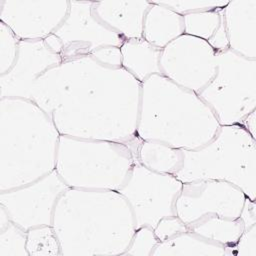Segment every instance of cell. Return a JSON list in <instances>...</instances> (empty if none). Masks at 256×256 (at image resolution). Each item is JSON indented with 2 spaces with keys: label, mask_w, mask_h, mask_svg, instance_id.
Returning <instances> with one entry per match:
<instances>
[{
  "label": "cell",
  "mask_w": 256,
  "mask_h": 256,
  "mask_svg": "<svg viewBox=\"0 0 256 256\" xmlns=\"http://www.w3.org/2000/svg\"><path fill=\"white\" fill-rule=\"evenodd\" d=\"M43 41L49 50H51L52 52L59 54V55L62 54V50H63L62 42L54 33L47 36Z\"/></svg>",
  "instance_id": "32"
},
{
  "label": "cell",
  "mask_w": 256,
  "mask_h": 256,
  "mask_svg": "<svg viewBox=\"0 0 256 256\" xmlns=\"http://www.w3.org/2000/svg\"><path fill=\"white\" fill-rule=\"evenodd\" d=\"M136 159L147 169L175 175L183 160L182 150L153 140H141L136 151Z\"/></svg>",
  "instance_id": "22"
},
{
  "label": "cell",
  "mask_w": 256,
  "mask_h": 256,
  "mask_svg": "<svg viewBox=\"0 0 256 256\" xmlns=\"http://www.w3.org/2000/svg\"><path fill=\"white\" fill-rule=\"evenodd\" d=\"M210 107L194 92L155 74L141 84L136 136L181 150L207 144L219 127Z\"/></svg>",
  "instance_id": "3"
},
{
  "label": "cell",
  "mask_w": 256,
  "mask_h": 256,
  "mask_svg": "<svg viewBox=\"0 0 256 256\" xmlns=\"http://www.w3.org/2000/svg\"><path fill=\"white\" fill-rule=\"evenodd\" d=\"M229 49L256 59V0H232L223 8Z\"/></svg>",
  "instance_id": "15"
},
{
  "label": "cell",
  "mask_w": 256,
  "mask_h": 256,
  "mask_svg": "<svg viewBox=\"0 0 256 256\" xmlns=\"http://www.w3.org/2000/svg\"><path fill=\"white\" fill-rule=\"evenodd\" d=\"M155 2L181 16H184L191 13L224 8L228 4L229 0H164Z\"/></svg>",
  "instance_id": "26"
},
{
  "label": "cell",
  "mask_w": 256,
  "mask_h": 256,
  "mask_svg": "<svg viewBox=\"0 0 256 256\" xmlns=\"http://www.w3.org/2000/svg\"><path fill=\"white\" fill-rule=\"evenodd\" d=\"M62 61L61 55L49 50L43 40L20 41L14 66L7 73L0 75V98L31 101L38 77Z\"/></svg>",
  "instance_id": "14"
},
{
  "label": "cell",
  "mask_w": 256,
  "mask_h": 256,
  "mask_svg": "<svg viewBox=\"0 0 256 256\" xmlns=\"http://www.w3.org/2000/svg\"><path fill=\"white\" fill-rule=\"evenodd\" d=\"M182 154V165L174 175L182 183L226 181L256 200V139L241 124L221 125L207 144Z\"/></svg>",
  "instance_id": "5"
},
{
  "label": "cell",
  "mask_w": 256,
  "mask_h": 256,
  "mask_svg": "<svg viewBox=\"0 0 256 256\" xmlns=\"http://www.w3.org/2000/svg\"><path fill=\"white\" fill-rule=\"evenodd\" d=\"M153 230L160 242L187 231L188 227L177 216H171L162 218Z\"/></svg>",
  "instance_id": "29"
},
{
  "label": "cell",
  "mask_w": 256,
  "mask_h": 256,
  "mask_svg": "<svg viewBox=\"0 0 256 256\" xmlns=\"http://www.w3.org/2000/svg\"><path fill=\"white\" fill-rule=\"evenodd\" d=\"M151 3L144 19L142 38L152 46L163 50L184 34L183 16L155 1Z\"/></svg>",
  "instance_id": "17"
},
{
  "label": "cell",
  "mask_w": 256,
  "mask_h": 256,
  "mask_svg": "<svg viewBox=\"0 0 256 256\" xmlns=\"http://www.w3.org/2000/svg\"><path fill=\"white\" fill-rule=\"evenodd\" d=\"M246 195L235 185L220 180H197L183 183L175 202L176 216L186 225L201 217L215 214L236 219Z\"/></svg>",
  "instance_id": "12"
},
{
  "label": "cell",
  "mask_w": 256,
  "mask_h": 256,
  "mask_svg": "<svg viewBox=\"0 0 256 256\" xmlns=\"http://www.w3.org/2000/svg\"><path fill=\"white\" fill-rule=\"evenodd\" d=\"M239 218L243 222L245 229L256 225V203L254 200L246 197Z\"/></svg>",
  "instance_id": "31"
},
{
  "label": "cell",
  "mask_w": 256,
  "mask_h": 256,
  "mask_svg": "<svg viewBox=\"0 0 256 256\" xmlns=\"http://www.w3.org/2000/svg\"><path fill=\"white\" fill-rule=\"evenodd\" d=\"M68 11L66 0H0V21L20 41L44 40L61 25Z\"/></svg>",
  "instance_id": "13"
},
{
  "label": "cell",
  "mask_w": 256,
  "mask_h": 256,
  "mask_svg": "<svg viewBox=\"0 0 256 256\" xmlns=\"http://www.w3.org/2000/svg\"><path fill=\"white\" fill-rule=\"evenodd\" d=\"M184 34L205 40L215 52L229 49L223 8L183 16Z\"/></svg>",
  "instance_id": "19"
},
{
  "label": "cell",
  "mask_w": 256,
  "mask_h": 256,
  "mask_svg": "<svg viewBox=\"0 0 256 256\" xmlns=\"http://www.w3.org/2000/svg\"><path fill=\"white\" fill-rule=\"evenodd\" d=\"M120 51L122 67L141 84L152 75H162L160 68L162 50L152 46L143 38L126 39Z\"/></svg>",
  "instance_id": "18"
},
{
  "label": "cell",
  "mask_w": 256,
  "mask_h": 256,
  "mask_svg": "<svg viewBox=\"0 0 256 256\" xmlns=\"http://www.w3.org/2000/svg\"><path fill=\"white\" fill-rule=\"evenodd\" d=\"M187 227L189 231L225 249L233 246L245 230L240 218L230 219L215 214L205 215Z\"/></svg>",
  "instance_id": "21"
},
{
  "label": "cell",
  "mask_w": 256,
  "mask_h": 256,
  "mask_svg": "<svg viewBox=\"0 0 256 256\" xmlns=\"http://www.w3.org/2000/svg\"><path fill=\"white\" fill-rule=\"evenodd\" d=\"M160 68L163 76L198 94L215 75L216 52L205 40L183 34L162 50Z\"/></svg>",
  "instance_id": "9"
},
{
  "label": "cell",
  "mask_w": 256,
  "mask_h": 256,
  "mask_svg": "<svg viewBox=\"0 0 256 256\" xmlns=\"http://www.w3.org/2000/svg\"><path fill=\"white\" fill-rule=\"evenodd\" d=\"M94 1H69V11L54 34L62 42V60L86 57L96 50L121 47L124 37L105 26L93 11Z\"/></svg>",
  "instance_id": "11"
},
{
  "label": "cell",
  "mask_w": 256,
  "mask_h": 256,
  "mask_svg": "<svg viewBox=\"0 0 256 256\" xmlns=\"http://www.w3.org/2000/svg\"><path fill=\"white\" fill-rule=\"evenodd\" d=\"M241 125L250 133L254 139H256V110L249 113L243 119Z\"/></svg>",
  "instance_id": "33"
},
{
  "label": "cell",
  "mask_w": 256,
  "mask_h": 256,
  "mask_svg": "<svg viewBox=\"0 0 256 256\" xmlns=\"http://www.w3.org/2000/svg\"><path fill=\"white\" fill-rule=\"evenodd\" d=\"M52 227L64 255H123L136 230L126 199L113 190L67 189Z\"/></svg>",
  "instance_id": "2"
},
{
  "label": "cell",
  "mask_w": 256,
  "mask_h": 256,
  "mask_svg": "<svg viewBox=\"0 0 256 256\" xmlns=\"http://www.w3.org/2000/svg\"><path fill=\"white\" fill-rule=\"evenodd\" d=\"M26 241L27 232L11 221L0 230V256H29Z\"/></svg>",
  "instance_id": "24"
},
{
  "label": "cell",
  "mask_w": 256,
  "mask_h": 256,
  "mask_svg": "<svg viewBox=\"0 0 256 256\" xmlns=\"http://www.w3.org/2000/svg\"><path fill=\"white\" fill-rule=\"evenodd\" d=\"M0 191L30 184L55 170L60 133L37 104L0 98Z\"/></svg>",
  "instance_id": "4"
},
{
  "label": "cell",
  "mask_w": 256,
  "mask_h": 256,
  "mask_svg": "<svg viewBox=\"0 0 256 256\" xmlns=\"http://www.w3.org/2000/svg\"><path fill=\"white\" fill-rule=\"evenodd\" d=\"M159 240L154 230L148 226L137 228L123 255L151 256Z\"/></svg>",
  "instance_id": "27"
},
{
  "label": "cell",
  "mask_w": 256,
  "mask_h": 256,
  "mask_svg": "<svg viewBox=\"0 0 256 256\" xmlns=\"http://www.w3.org/2000/svg\"><path fill=\"white\" fill-rule=\"evenodd\" d=\"M151 4L148 0L94 1L93 11L105 26L125 39H140Z\"/></svg>",
  "instance_id": "16"
},
{
  "label": "cell",
  "mask_w": 256,
  "mask_h": 256,
  "mask_svg": "<svg viewBox=\"0 0 256 256\" xmlns=\"http://www.w3.org/2000/svg\"><path fill=\"white\" fill-rule=\"evenodd\" d=\"M213 111L220 125L241 124L256 110V59L230 49L216 52V72L197 94Z\"/></svg>",
  "instance_id": "7"
},
{
  "label": "cell",
  "mask_w": 256,
  "mask_h": 256,
  "mask_svg": "<svg viewBox=\"0 0 256 256\" xmlns=\"http://www.w3.org/2000/svg\"><path fill=\"white\" fill-rule=\"evenodd\" d=\"M182 185L174 175L151 171L136 159L117 192L128 202L136 229H154L162 218L176 216L175 202Z\"/></svg>",
  "instance_id": "8"
},
{
  "label": "cell",
  "mask_w": 256,
  "mask_h": 256,
  "mask_svg": "<svg viewBox=\"0 0 256 256\" xmlns=\"http://www.w3.org/2000/svg\"><path fill=\"white\" fill-rule=\"evenodd\" d=\"M137 147L60 135L55 171L69 188L117 191L136 160Z\"/></svg>",
  "instance_id": "6"
},
{
  "label": "cell",
  "mask_w": 256,
  "mask_h": 256,
  "mask_svg": "<svg viewBox=\"0 0 256 256\" xmlns=\"http://www.w3.org/2000/svg\"><path fill=\"white\" fill-rule=\"evenodd\" d=\"M89 56L104 66L110 68H122V54L120 47H103Z\"/></svg>",
  "instance_id": "30"
},
{
  "label": "cell",
  "mask_w": 256,
  "mask_h": 256,
  "mask_svg": "<svg viewBox=\"0 0 256 256\" xmlns=\"http://www.w3.org/2000/svg\"><path fill=\"white\" fill-rule=\"evenodd\" d=\"M67 189L53 170L30 184L0 191V205L12 222L27 232L39 226H52L55 205Z\"/></svg>",
  "instance_id": "10"
},
{
  "label": "cell",
  "mask_w": 256,
  "mask_h": 256,
  "mask_svg": "<svg viewBox=\"0 0 256 256\" xmlns=\"http://www.w3.org/2000/svg\"><path fill=\"white\" fill-rule=\"evenodd\" d=\"M20 40L0 21V75L11 70L19 54Z\"/></svg>",
  "instance_id": "25"
},
{
  "label": "cell",
  "mask_w": 256,
  "mask_h": 256,
  "mask_svg": "<svg viewBox=\"0 0 256 256\" xmlns=\"http://www.w3.org/2000/svg\"><path fill=\"white\" fill-rule=\"evenodd\" d=\"M141 83L122 68L91 56L62 61L35 82L32 102L60 135L138 145Z\"/></svg>",
  "instance_id": "1"
},
{
  "label": "cell",
  "mask_w": 256,
  "mask_h": 256,
  "mask_svg": "<svg viewBox=\"0 0 256 256\" xmlns=\"http://www.w3.org/2000/svg\"><path fill=\"white\" fill-rule=\"evenodd\" d=\"M225 251L226 256H256V225L245 229L238 241Z\"/></svg>",
  "instance_id": "28"
},
{
  "label": "cell",
  "mask_w": 256,
  "mask_h": 256,
  "mask_svg": "<svg viewBox=\"0 0 256 256\" xmlns=\"http://www.w3.org/2000/svg\"><path fill=\"white\" fill-rule=\"evenodd\" d=\"M26 249L29 256H62L59 239L50 225L28 230Z\"/></svg>",
  "instance_id": "23"
},
{
  "label": "cell",
  "mask_w": 256,
  "mask_h": 256,
  "mask_svg": "<svg viewBox=\"0 0 256 256\" xmlns=\"http://www.w3.org/2000/svg\"><path fill=\"white\" fill-rule=\"evenodd\" d=\"M151 256H226L225 247L187 230L158 242Z\"/></svg>",
  "instance_id": "20"
}]
</instances>
